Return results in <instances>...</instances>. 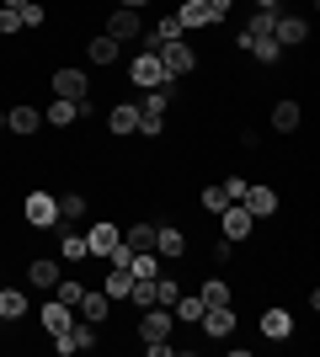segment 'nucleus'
<instances>
[{
  "label": "nucleus",
  "mask_w": 320,
  "mask_h": 357,
  "mask_svg": "<svg viewBox=\"0 0 320 357\" xmlns=\"http://www.w3.org/2000/svg\"><path fill=\"white\" fill-rule=\"evenodd\" d=\"M171 326H176V314H171L166 304L139 310V336H144V342H171Z\"/></svg>",
  "instance_id": "1"
},
{
  "label": "nucleus",
  "mask_w": 320,
  "mask_h": 357,
  "mask_svg": "<svg viewBox=\"0 0 320 357\" xmlns=\"http://www.w3.org/2000/svg\"><path fill=\"white\" fill-rule=\"evenodd\" d=\"M160 64H166V75L171 80H182V75H192L198 70V54L187 43H160Z\"/></svg>",
  "instance_id": "2"
},
{
  "label": "nucleus",
  "mask_w": 320,
  "mask_h": 357,
  "mask_svg": "<svg viewBox=\"0 0 320 357\" xmlns=\"http://www.w3.org/2000/svg\"><path fill=\"white\" fill-rule=\"evenodd\" d=\"M54 96H64V102H86V96H91L86 70H54Z\"/></svg>",
  "instance_id": "3"
},
{
  "label": "nucleus",
  "mask_w": 320,
  "mask_h": 357,
  "mask_svg": "<svg viewBox=\"0 0 320 357\" xmlns=\"http://www.w3.org/2000/svg\"><path fill=\"white\" fill-rule=\"evenodd\" d=\"M128 75H134V86H160V80H171L160 54H144V48H139V59L128 64Z\"/></svg>",
  "instance_id": "4"
},
{
  "label": "nucleus",
  "mask_w": 320,
  "mask_h": 357,
  "mask_svg": "<svg viewBox=\"0 0 320 357\" xmlns=\"http://www.w3.org/2000/svg\"><path fill=\"white\" fill-rule=\"evenodd\" d=\"M139 11H128V6H118V11L107 16V38H118V43H128V38H139Z\"/></svg>",
  "instance_id": "5"
},
{
  "label": "nucleus",
  "mask_w": 320,
  "mask_h": 357,
  "mask_svg": "<svg viewBox=\"0 0 320 357\" xmlns=\"http://www.w3.org/2000/svg\"><path fill=\"white\" fill-rule=\"evenodd\" d=\"M203 331H208L213 342H224L229 331H235V310H229V304H208V310H203Z\"/></svg>",
  "instance_id": "6"
},
{
  "label": "nucleus",
  "mask_w": 320,
  "mask_h": 357,
  "mask_svg": "<svg viewBox=\"0 0 320 357\" xmlns=\"http://www.w3.org/2000/svg\"><path fill=\"white\" fill-rule=\"evenodd\" d=\"M245 213H251V219H267V213H277V192L273 187H245Z\"/></svg>",
  "instance_id": "7"
},
{
  "label": "nucleus",
  "mask_w": 320,
  "mask_h": 357,
  "mask_svg": "<svg viewBox=\"0 0 320 357\" xmlns=\"http://www.w3.org/2000/svg\"><path fill=\"white\" fill-rule=\"evenodd\" d=\"M118 240H123L118 224H91V229H86V251H91V256H107Z\"/></svg>",
  "instance_id": "8"
},
{
  "label": "nucleus",
  "mask_w": 320,
  "mask_h": 357,
  "mask_svg": "<svg viewBox=\"0 0 320 357\" xmlns=\"http://www.w3.org/2000/svg\"><path fill=\"white\" fill-rule=\"evenodd\" d=\"M59 219V203H54V197L48 192H32L27 197V224H38V229H48V224Z\"/></svg>",
  "instance_id": "9"
},
{
  "label": "nucleus",
  "mask_w": 320,
  "mask_h": 357,
  "mask_svg": "<svg viewBox=\"0 0 320 357\" xmlns=\"http://www.w3.org/2000/svg\"><path fill=\"white\" fill-rule=\"evenodd\" d=\"M251 224H257V219L245 213V203H229V208H224V240H229V245L245 240V235H251Z\"/></svg>",
  "instance_id": "10"
},
{
  "label": "nucleus",
  "mask_w": 320,
  "mask_h": 357,
  "mask_svg": "<svg viewBox=\"0 0 320 357\" xmlns=\"http://www.w3.org/2000/svg\"><path fill=\"white\" fill-rule=\"evenodd\" d=\"M70 326H75V310L59 304V298H48V304H43V331H48V336H59V331H70Z\"/></svg>",
  "instance_id": "11"
},
{
  "label": "nucleus",
  "mask_w": 320,
  "mask_h": 357,
  "mask_svg": "<svg viewBox=\"0 0 320 357\" xmlns=\"http://www.w3.org/2000/svg\"><path fill=\"white\" fill-rule=\"evenodd\" d=\"M6 128H11V134H38V128H43V112H38V107H11Z\"/></svg>",
  "instance_id": "12"
},
{
  "label": "nucleus",
  "mask_w": 320,
  "mask_h": 357,
  "mask_svg": "<svg viewBox=\"0 0 320 357\" xmlns=\"http://www.w3.org/2000/svg\"><path fill=\"white\" fill-rule=\"evenodd\" d=\"M305 22H299V16H277V27H273V43L277 48H289V43H305Z\"/></svg>",
  "instance_id": "13"
},
{
  "label": "nucleus",
  "mask_w": 320,
  "mask_h": 357,
  "mask_svg": "<svg viewBox=\"0 0 320 357\" xmlns=\"http://www.w3.org/2000/svg\"><path fill=\"white\" fill-rule=\"evenodd\" d=\"M182 251H187L182 229H171V224H155V256H182Z\"/></svg>",
  "instance_id": "14"
},
{
  "label": "nucleus",
  "mask_w": 320,
  "mask_h": 357,
  "mask_svg": "<svg viewBox=\"0 0 320 357\" xmlns=\"http://www.w3.org/2000/svg\"><path fill=\"white\" fill-rule=\"evenodd\" d=\"M27 283L32 288H54V283H59V267H54L48 256H32V261H27Z\"/></svg>",
  "instance_id": "15"
},
{
  "label": "nucleus",
  "mask_w": 320,
  "mask_h": 357,
  "mask_svg": "<svg viewBox=\"0 0 320 357\" xmlns=\"http://www.w3.org/2000/svg\"><path fill=\"white\" fill-rule=\"evenodd\" d=\"M261 336H273V342L294 336V314L289 310H267V314H261Z\"/></svg>",
  "instance_id": "16"
},
{
  "label": "nucleus",
  "mask_w": 320,
  "mask_h": 357,
  "mask_svg": "<svg viewBox=\"0 0 320 357\" xmlns=\"http://www.w3.org/2000/svg\"><path fill=\"white\" fill-rule=\"evenodd\" d=\"M107 128H112V134H134V128H139V107L134 102L112 107V112H107Z\"/></svg>",
  "instance_id": "17"
},
{
  "label": "nucleus",
  "mask_w": 320,
  "mask_h": 357,
  "mask_svg": "<svg viewBox=\"0 0 320 357\" xmlns=\"http://www.w3.org/2000/svg\"><path fill=\"white\" fill-rule=\"evenodd\" d=\"M176 22H182V32H187V27H208V22H213V11L203 6V0H182V11H176Z\"/></svg>",
  "instance_id": "18"
},
{
  "label": "nucleus",
  "mask_w": 320,
  "mask_h": 357,
  "mask_svg": "<svg viewBox=\"0 0 320 357\" xmlns=\"http://www.w3.org/2000/svg\"><path fill=\"white\" fill-rule=\"evenodd\" d=\"M176 102V91H171V80H160V86H150V96H144V112H155V118H166V107Z\"/></svg>",
  "instance_id": "19"
},
{
  "label": "nucleus",
  "mask_w": 320,
  "mask_h": 357,
  "mask_svg": "<svg viewBox=\"0 0 320 357\" xmlns=\"http://www.w3.org/2000/svg\"><path fill=\"white\" fill-rule=\"evenodd\" d=\"M299 118H305V112H299V102H277V107H273V128H277V134H294V128H299Z\"/></svg>",
  "instance_id": "20"
},
{
  "label": "nucleus",
  "mask_w": 320,
  "mask_h": 357,
  "mask_svg": "<svg viewBox=\"0 0 320 357\" xmlns=\"http://www.w3.org/2000/svg\"><path fill=\"white\" fill-rule=\"evenodd\" d=\"M75 310H80V320L102 326V320H107V294H80V304H75Z\"/></svg>",
  "instance_id": "21"
},
{
  "label": "nucleus",
  "mask_w": 320,
  "mask_h": 357,
  "mask_svg": "<svg viewBox=\"0 0 320 357\" xmlns=\"http://www.w3.org/2000/svg\"><path fill=\"white\" fill-rule=\"evenodd\" d=\"M273 27H277V11H257L251 22H245L241 38H245V43H251V38H273Z\"/></svg>",
  "instance_id": "22"
},
{
  "label": "nucleus",
  "mask_w": 320,
  "mask_h": 357,
  "mask_svg": "<svg viewBox=\"0 0 320 357\" xmlns=\"http://www.w3.org/2000/svg\"><path fill=\"white\" fill-rule=\"evenodd\" d=\"M80 112H75V102H64V96H54V107L43 112V123H54V128H70Z\"/></svg>",
  "instance_id": "23"
},
{
  "label": "nucleus",
  "mask_w": 320,
  "mask_h": 357,
  "mask_svg": "<svg viewBox=\"0 0 320 357\" xmlns=\"http://www.w3.org/2000/svg\"><path fill=\"white\" fill-rule=\"evenodd\" d=\"M128 288H134V272H128V267H112L102 294H107V298H128Z\"/></svg>",
  "instance_id": "24"
},
{
  "label": "nucleus",
  "mask_w": 320,
  "mask_h": 357,
  "mask_svg": "<svg viewBox=\"0 0 320 357\" xmlns=\"http://www.w3.org/2000/svg\"><path fill=\"white\" fill-rule=\"evenodd\" d=\"M123 245H134V251H155V224H134V229H123Z\"/></svg>",
  "instance_id": "25"
},
{
  "label": "nucleus",
  "mask_w": 320,
  "mask_h": 357,
  "mask_svg": "<svg viewBox=\"0 0 320 357\" xmlns=\"http://www.w3.org/2000/svg\"><path fill=\"white\" fill-rule=\"evenodd\" d=\"M203 310H208L203 298H182V294H176V304H171V314H176L182 326H192V320H203Z\"/></svg>",
  "instance_id": "26"
},
{
  "label": "nucleus",
  "mask_w": 320,
  "mask_h": 357,
  "mask_svg": "<svg viewBox=\"0 0 320 357\" xmlns=\"http://www.w3.org/2000/svg\"><path fill=\"white\" fill-rule=\"evenodd\" d=\"M128 272H134V278H160V256L134 251V256H128Z\"/></svg>",
  "instance_id": "27"
},
{
  "label": "nucleus",
  "mask_w": 320,
  "mask_h": 357,
  "mask_svg": "<svg viewBox=\"0 0 320 357\" xmlns=\"http://www.w3.org/2000/svg\"><path fill=\"white\" fill-rule=\"evenodd\" d=\"M86 54H91L96 64H112V59H118V38H107V32H102V38H91V43H86Z\"/></svg>",
  "instance_id": "28"
},
{
  "label": "nucleus",
  "mask_w": 320,
  "mask_h": 357,
  "mask_svg": "<svg viewBox=\"0 0 320 357\" xmlns=\"http://www.w3.org/2000/svg\"><path fill=\"white\" fill-rule=\"evenodd\" d=\"M16 314H27V298L16 288H0V320H16Z\"/></svg>",
  "instance_id": "29"
},
{
  "label": "nucleus",
  "mask_w": 320,
  "mask_h": 357,
  "mask_svg": "<svg viewBox=\"0 0 320 357\" xmlns=\"http://www.w3.org/2000/svg\"><path fill=\"white\" fill-rule=\"evenodd\" d=\"M241 43H245V38H241ZM245 48H251V54H257L261 64H277V59H283V48H277L273 38H251V43H245Z\"/></svg>",
  "instance_id": "30"
},
{
  "label": "nucleus",
  "mask_w": 320,
  "mask_h": 357,
  "mask_svg": "<svg viewBox=\"0 0 320 357\" xmlns=\"http://www.w3.org/2000/svg\"><path fill=\"white\" fill-rule=\"evenodd\" d=\"M64 261H91V251H86V235H64Z\"/></svg>",
  "instance_id": "31"
},
{
  "label": "nucleus",
  "mask_w": 320,
  "mask_h": 357,
  "mask_svg": "<svg viewBox=\"0 0 320 357\" xmlns=\"http://www.w3.org/2000/svg\"><path fill=\"white\" fill-rule=\"evenodd\" d=\"M80 294H86V288H80V283H70V278H59V283H54V298H59V304H70V310L80 304Z\"/></svg>",
  "instance_id": "32"
},
{
  "label": "nucleus",
  "mask_w": 320,
  "mask_h": 357,
  "mask_svg": "<svg viewBox=\"0 0 320 357\" xmlns=\"http://www.w3.org/2000/svg\"><path fill=\"white\" fill-rule=\"evenodd\" d=\"M80 213H86V197H80V192H64L59 197V219H80Z\"/></svg>",
  "instance_id": "33"
},
{
  "label": "nucleus",
  "mask_w": 320,
  "mask_h": 357,
  "mask_svg": "<svg viewBox=\"0 0 320 357\" xmlns=\"http://www.w3.org/2000/svg\"><path fill=\"white\" fill-rule=\"evenodd\" d=\"M198 298H203V304H229V288L219 283V278H208V283H203V294H198Z\"/></svg>",
  "instance_id": "34"
},
{
  "label": "nucleus",
  "mask_w": 320,
  "mask_h": 357,
  "mask_svg": "<svg viewBox=\"0 0 320 357\" xmlns=\"http://www.w3.org/2000/svg\"><path fill=\"white\" fill-rule=\"evenodd\" d=\"M134 134H144V139L166 134V118H155V112H139V128H134Z\"/></svg>",
  "instance_id": "35"
},
{
  "label": "nucleus",
  "mask_w": 320,
  "mask_h": 357,
  "mask_svg": "<svg viewBox=\"0 0 320 357\" xmlns=\"http://www.w3.org/2000/svg\"><path fill=\"white\" fill-rule=\"evenodd\" d=\"M203 208H208V213H224V208H229L224 187H203Z\"/></svg>",
  "instance_id": "36"
},
{
  "label": "nucleus",
  "mask_w": 320,
  "mask_h": 357,
  "mask_svg": "<svg viewBox=\"0 0 320 357\" xmlns=\"http://www.w3.org/2000/svg\"><path fill=\"white\" fill-rule=\"evenodd\" d=\"M176 294H182V288L171 283V278H155V304H166V310H171V304H176Z\"/></svg>",
  "instance_id": "37"
},
{
  "label": "nucleus",
  "mask_w": 320,
  "mask_h": 357,
  "mask_svg": "<svg viewBox=\"0 0 320 357\" xmlns=\"http://www.w3.org/2000/svg\"><path fill=\"white\" fill-rule=\"evenodd\" d=\"M0 32H6V38L22 32V11H16V6H0Z\"/></svg>",
  "instance_id": "38"
},
{
  "label": "nucleus",
  "mask_w": 320,
  "mask_h": 357,
  "mask_svg": "<svg viewBox=\"0 0 320 357\" xmlns=\"http://www.w3.org/2000/svg\"><path fill=\"white\" fill-rule=\"evenodd\" d=\"M22 11V27H43V6L38 0H27V6H16Z\"/></svg>",
  "instance_id": "39"
},
{
  "label": "nucleus",
  "mask_w": 320,
  "mask_h": 357,
  "mask_svg": "<svg viewBox=\"0 0 320 357\" xmlns=\"http://www.w3.org/2000/svg\"><path fill=\"white\" fill-rule=\"evenodd\" d=\"M155 38H160V43H176V38H182V22H176V16H166V22L155 27Z\"/></svg>",
  "instance_id": "40"
},
{
  "label": "nucleus",
  "mask_w": 320,
  "mask_h": 357,
  "mask_svg": "<svg viewBox=\"0 0 320 357\" xmlns=\"http://www.w3.org/2000/svg\"><path fill=\"white\" fill-rule=\"evenodd\" d=\"M224 197H229V203H241V197H245V181L229 176V181H224Z\"/></svg>",
  "instance_id": "41"
},
{
  "label": "nucleus",
  "mask_w": 320,
  "mask_h": 357,
  "mask_svg": "<svg viewBox=\"0 0 320 357\" xmlns=\"http://www.w3.org/2000/svg\"><path fill=\"white\" fill-rule=\"evenodd\" d=\"M203 6H208V11H213V22H219V16L229 11V0H203Z\"/></svg>",
  "instance_id": "42"
},
{
  "label": "nucleus",
  "mask_w": 320,
  "mask_h": 357,
  "mask_svg": "<svg viewBox=\"0 0 320 357\" xmlns=\"http://www.w3.org/2000/svg\"><path fill=\"white\" fill-rule=\"evenodd\" d=\"M118 6H128V11H144V6H150V0H118Z\"/></svg>",
  "instance_id": "43"
},
{
  "label": "nucleus",
  "mask_w": 320,
  "mask_h": 357,
  "mask_svg": "<svg viewBox=\"0 0 320 357\" xmlns=\"http://www.w3.org/2000/svg\"><path fill=\"white\" fill-rule=\"evenodd\" d=\"M257 11H277V0H257Z\"/></svg>",
  "instance_id": "44"
},
{
  "label": "nucleus",
  "mask_w": 320,
  "mask_h": 357,
  "mask_svg": "<svg viewBox=\"0 0 320 357\" xmlns=\"http://www.w3.org/2000/svg\"><path fill=\"white\" fill-rule=\"evenodd\" d=\"M6 6H27V0H6Z\"/></svg>",
  "instance_id": "45"
}]
</instances>
